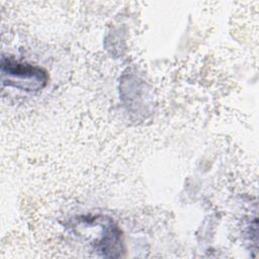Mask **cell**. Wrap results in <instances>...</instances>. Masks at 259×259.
I'll use <instances>...</instances> for the list:
<instances>
[{
  "label": "cell",
  "mask_w": 259,
  "mask_h": 259,
  "mask_svg": "<svg viewBox=\"0 0 259 259\" xmlns=\"http://www.w3.org/2000/svg\"><path fill=\"white\" fill-rule=\"evenodd\" d=\"M1 79L6 86L33 92L42 89L47 85L49 76L40 67L2 58Z\"/></svg>",
  "instance_id": "cell-1"
}]
</instances>
